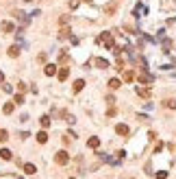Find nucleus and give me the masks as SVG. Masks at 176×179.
<instances>
[{
  "mask_svg": "<svg viewBox=\"0 0 176 179\" xmlns=\"http://www.w3.org/2000/svg\"><path fill=\"white\" fill-rule=\"evenodd\" d=\"M96 42H98V44H102V46H107L109 50H111V53H113L115 48H118V46H115V42H113V35H111V33H102V35L98 37Z\"/></svg>",
  "mask_w": 176,
  "mask_h": 179,
  "instance_id": "1",
  "label": "nucleus"
},
{
  "mask_svg": "<svg viewBox=\"0 0 176 179\" xmlns=\"http://www.w3.org/2000/svg\"><path fill=\"white\" fill-rule=\"evenodd\" d=\"M54 162H57L59 166H65L70 162V155H68V151H59L57 155H54Z\"/></svg>",
  "mask_w": 176,
  "mask_h": 179,
  "instance_id": "2",
  "label": "nucleus"
},
{
  "mask_svg": "<svg viewBox=\"0 0 176 179\" xmlns=\"http://www.w3.org/2000/svg\"><path fill=\"white\" fill-rule=\"evenodd\" d=\"M137 94H139L141 98H150V94H152V92H150V87H148L146 83H144V85H137Z\"/></svg>",
  "mask_w": 176,
  "mask_h": 179,
  "instance_id": "3",
  "label": "nucleus"
},
{
  "mask_svg": "<svg viewBox=\"0 0 176 179\" xmlns=\"http://www.w3.org/2000/svg\"><path fill=\"white\" fill-rule=\"evenodd\" d=\"M93 64H96V68H100V70L109 68V61H107V59H102V57H96V59H93Z\"/></svg>",
  "mask_w": 176,
  "mask_h": 179,
  "instance_id": "4",
  "label": "nucleus"
},
{
  "mask_svg": "<svg viewBox=\"0 0 176 179\" xmlns=\"http://www.w3.org/2000/svg\"><path fill=\"white\" fill-rule=\"evenodd\" d=\"M115 133H118V136H128L130 129L126 125H115Z\"/></svg>",
  "mask_w": 176,
  "mask_h": 179,
  "instance_id": "5",
  "label": "nucleus"
},
{
  "mask_svg": "<svg viewBox=\"0 0 176 179\" xmlns=\"http://www.w3.org/2000/svg\"><path fill=\"white\" fill-rule=\"evenodd\" d=\"M135 79H137V74H135L133 70H124V81L126 83H133Z\"/></svg>",
  "mask_w": 176,
  "mask_h": 179,
  "instance_id": "6",
  "label": "nucleus"
},
{
  "mask_svg": "<svg viewBox=\"0 0 176 179\" xmlns=\"http://www.w3.org/2000/svg\"><path fill=\"white\" fill-rule=\"evenodd\" d=\"M139 81H141V83H146V85H148V83L152 81V74H150V72H148V70H144V72H141V74H139Z\"/></svg>",
  "mask_w": 176,
  "mask_h": 179,
  "instance_id": "7",
  "label": "nucleus"
},
{
  "mask_svg": "<svg viewBox=\"0 0 176 179\" xmlns=\"http://www.w3.org/2000/svg\"><path fill=\"white\" fill-rule=\"evenodd\" d=\"M83 87H85V81H83V79H78V81H74V87H72V92H74V94H78Z\"/></svg>",
  "mask_w": 176,
  "mask_h": 179,
  "instance_id": "8",
  "label": "nucleus"
},
{
  "mask_svg": "<svg viewBox=\"0 0 176 179\" xmlns=\"http://www.w3.org/2000/svg\"><path fill=\"white\" fill-rule=\"evenodd\" d=\"M87 147H89V149H98V147H100V138H89V140H87Z\"/></svg>",
  "mask_w": 176,
  "mask_h": 179,
  "instance_id": "9",
  "label": "nucleus"
},
{
  "mask_svg": "<svg viewBox=\"0 0 176 179\" xmlns=\"http://www.w3.org/2000/svg\"><path fill=\"white\" fill-rule=\"evenodd\" d=\"M43 72H46L48 77H52V74H57V66H54V64H48L46 68H43Z\"/></svg>",
  "mask_w": 176,
  "mask_h": 179,
  "instance_id": "10",
  "label": "nucleus"
},
{
  "mask_svg": "<svg viewBox=\"0 0 176 179\" xmlns=\"http://www.w3.org/2000/svg\"><path fill=\"white\" fill-rule=\"evenodd\" d=\"M0 29H2V33H11L15 26H13V22H2V26H0Z\"/></svg>",
  "mask_w": 176,
  "mask_h": 179,
  "instance_id": "11",
  "label": "nucleus"
},
{
  "mask_svg": "<svg viewBox=\"0 0 176 179\" xmlns=\"http://www.w3.org/2000/svg\"><path fill=\"white\" fill-rule=\"evenodd\" d=\"M70 33H72V31H70L68 26H63V29L59 31V40H68V37H70Z\"/></svg>",
  "mask_w": 176,
  "mask_h": 179,
  "instance_id": "12",
  "label": "nucleus"
},
{
  "mask_svg": "<svg viewBox=\"0 0 176 179\" xmlns=\"http://www.w3.org/2000/svg\"><path fill=\"white\" fill-rule=\"evenodd\" d=\"M0 157H2L4 162H9L11 157H13V153H11V151H9V149H2V151H0Z\"/></svg>",
  "mask_w": 176,
  "mask_h": 179,
  "instance_id": "13",
  "label": "nucleus"
},
{
  "mask_svg": "<svg viewBox=\"0 0 176 179\" xmlns=\"http://www.w3.org/2000/svg\"><path fill=\"white\" fill-rule=\"evenodd\" d=\"M37 142H39V144H46V142H48V133H46V131H39V133H37Z\"/></svg>",
  "mask_w": 176,
  "mask_h": 179,
  "instance_id": "14",
  "label": "nucleus"
},
{
  "mask_svg": "<svg viewBox=\"0 0 176 179\" xmlns=\"http://www.w3.org/2000/svg\"><path fill=\"white\" fill-rule=\"evenodd\" d=\"M70 77V68H61L59 70V81H65Z\"/></svg>",
  "mask_w": 176,
  "mask_h": 179,
  "instance_id": "15",
  "label": "nucleus"
},
{
  "mask_svg": "<svg viewBox=\"0 0 176 179\" xmlns=\"http://www.w3.org/2000/svg\"><path fill=\"white\" fill-rule=\"evenodd\" d=\"M24 173H26V175H35V173H37L35 164H24Z\"/></svg>",
  "mask_w": 176,
  "mask_h": 179,
  "instance_id": "16",
  "label": "nucleus"
},
{
  "mask_svg": "<svg viewBox=\"0 0 176 179\" xmlns=\"http://www.w3.org/2000/svg\"><path fill=\"white\" fill-rule=\"evenodd\" d=\"M120 85H122V81H120V79H115V77H113V79H109V87H111V90H118Z\"/></svg>",
  "mask_w": 176,
  "mask_h": 179,
  "instance_id": "17",
  "label": "nucleus"
},
{
  "mask_svg": "<svg viewBox=\"0 0 176 179\" xmlns=\"http://www.w3.org/2000/svg\"><path fill=\"white\" fill-rule=\"evenodd\" d=\"M39 125L43 127V129H48V127H50V116H41V118H39Z\"/></svg>",
  "mask_w": 176,
  "mask_h": 179,
  "instance_id": "18",
  "label": "nucleus"
},
{
  "mask_svg": "<svg viewBox=\"0 0 176 179\" xmlns=\"http://www.w3.org/2000/svg\"><path fill=\"white\" fill-rule=\"evenodd\" d=\"M61 116L65 118V122H68V125H74V122H76V120H74V116H72V114H68V111H61Z\"/></svg>",
  "mask_w": 176,
  "mask_h": 179,
  "instance_id": "19",
  "label": "nucleus"
},
{
  "mask_svg": "<svg viewBox=\"0 0 176 179\" xmlns=\"http://www.w3.org/2000/svg\"><path fill=\"white\" fill-rule=\"evenodd\" d=\"M141 13H146V7H144V4H137V7H135V13H133V15L141 18Z\"/></svg>",
  "mask_w": 176,
  "mask_h": 179,
  "instance_id": "20",
  "label": "nucleus"
},
{
  "mask_svg": "<svg viewBox=\"0 0 176 179\" xmlns=\"http://www.w3.org/2000/svg\"><path fill=\"white\" fill-rule=\"evenodd\" d=\"M115 9H118V4H115V2H109L107 7H104V13H109V15H111V13H113Z\"/></svg>",
  "mask_w": 176,
  "mask_h": 179,
  "instance_id": "21",
  "label": "nucleus"
},
{
  "mask_svg": "<svg viewBox=\"0 0 176 179\" xmlns=\"http://www.w3.org/2000/svg\"><path fill=\"white\" fill-rule=\"evenodd\" d=\"M7 53H9V57H18V55H20V46H11Z\"/></svg>",
  "mask_w": 176,
  "mask_h": 179,
  "instance_id": "22",
  "label": "nucleus"
},
{
  "mask_svg": "<svg viewBox=\"0 0 176 179\" xmlns=\"http://www.w3.org/2000/svg\"><path fill=\"white\" fill-rule=\"evenodd\" d=\"M2 111H4V114H11V111H13V103H4V107H2Z\"/></svg>",
  "mask_w": 176,
  "mask_h": 179,
  "instance_id": "23",
  "label": "nucleus"
},
{
  "mask_svg": "<svg viewBox=\"0 0 176 179\" xmlns=\"http://www.w3.org/2000/svg\"><path fill=\"white\" fill-rule=\"evenodd\" d=\"M13 103H15V105H22V103H24V96H22V94H15V96H13Z\"/></svg>",
  "mask_w": 176,
  "mask_h": 179,
  "instance_id": "24",
  "label": "nucleus"
},
{
  "mask_svg": "<svg viewBox=\"0 0 176 179\" xmlns=\"http://www.w3.org/2000/svg\"><path fill=\"white\" fill-rule=\"evenodd\" d=\"M163 105H165V107H170V109H176V100H174V98L165 100V103H163Z\"/></svg>",
  "mask_w": 176,
  "mask_h": 179,
  "instance_id": "25",
  "label": "nucleus"
},
{
  "mask_svg": "<svg viewBox=\"0 0 176 179\" xmlns=\"http://www.w3.org/2000/svg\"><path fill=\"white\" fill-rule=\"evenodd\" d=\"M7 140H9V133L4 129H0V142H7Z\"/></svg>",
  "mask_w": 176,
  "mask_h": 179,
  "instance_id": "26",
  "label": "nucleus"
},
{
  "mask_svg": "<svg viewBox=\"0 0 176 179\" xmlns=\"http://www.w3.org/2000/svg\"><path fill=\"white\" fill-rule=\"evenodd\" d=\"M59 22H61V26L68 24V22H70V15H61V18H59Z\"/></svg>",
  "mask_w": 176,
  "mask_h": 179,
  "instance_id": "27",
  "label": "nucleus"
},
{
  "mask_svg": "<svg viewBox=\"0 0 176 179\" xmlns=\"http://www.w3.org/2000/svg\"><path fill=\"white\" fill-rule=\"evenodd\" d=\"M167 177V170H159L157 173V179H165Z\"/></svg>",
  "mask_w": 176,
  "mask_h": 179,
  "instance_id": "28",
  "label": "nucleus"
},
{
  "mask_svg": "<svg viewBox=\"0 0 176 179\" xmlns=\"http://www.w3.org/2000/svg\"><path fill=\"white\" fill-rule=\"evenodd\" d=\"M18 90H20V92H26V90H29V85H26V83H18Z\"/></svg>",
  "mask_w": 176,
  "mask_h": 179,
  "instance_id": "29",
  "label": "nucleus"
},
{
  "mask_svg": "<svg viewBox=\"0 0 176 179\" xmlns=\"http://www.w3.org/2000/svg\"><path fill=\"white\" fill-rule=\"evenodd\" d=\"M170 48H172V42H170V40H167V42H163V50H165V53H167Z\"/></svg>",
  "mask_w": 176,
  "mask_h": 179,
  "instance_id": "30",
  "label": "nucleus"
},
{
  "mask_svg": "<svg viewBox=\"0 0 176 179\" xmlns=\"http://www.w3.org/2000/svg\"><path fill=\"white\" fill-rule=\"evenodd\" d=\"M78 4H81L78 0H72V2H70V9H76V7H78Z\"/></svg>",
  "mask_w": 176,
  "mask_h": 179,
  "instance_id": "31",
  "label": "nucleus"
},
{
  "mask_svg": "<svg viewBox=\"0 0 176 179\" xmlns=\"http://www.w3.org/2000/svg\"><path fill=\"white\" fill-rule=\"evenodd\" d=\"M126 157V151H118V160H124Z\"/></svg>",
  "mask_w": 176,
  "mask_h": 179,
  "instance_id": "32",
  "label": "nucleus"
},
{
  "mask_svg": "<svg viewBox=\"0 0 176 179\" xmlns=\"http://www.w3.org/2000/svg\"><path fill=\"white\" fill-rule=\"evenodd\" d=\"M107 116L111 118V116H115V107H109V111H107Z\"/></svg>",
  "mask_w": 176,
  "mask_h": 179,
  "instance_id": "33",
  "label": "nucleus"
},
{
  "mask_svg": "<svg viewBox=\"0 0 176 179\" xmlns=\"http://www.w3.org/2000/svg\"><path fill=\"white\" fill-rule=\"evenodd\" d=\"M159 151H163V142H159L157 147H155V153H159Z\"/></svg>",
  "mask_w": 176,
  "mask_h": 179,
  "instance_id": "34",
  "label": "nucleus"
},
{
  "mask_svg": "<svg viewBox=\"0 0 176 179\" xmlns=\"http://www.w3.org/2000/svg\"><path fill=\"white\" fill-rule=\"evenodd\" d=\"M2 81H4V72L0 70V83H2Z\"/></svg>",
  "mask_w": 176,
  "mask_h": 179,
  "instance_id": "35",
  "label": "nucleus"
},
{
  "mask_svg": "<svg viewBox=\"0 0 176 179\" xmlns=\"http://www.w3.org/2000/svg\"><path fill=\"white\" fill-rule=\"evenodd\" d=\"M26 2H33V0H26Z\"/></svg>",
  "mask_w": 176,
  "mask_h": 179,
  "instance_id": "36",
  "label": "nucleus"
},
{
  "mask_svg": "<svg viewBox=\"0 0 176 179\" xmlns=\"http://www.w3.org/2000/svg\"><path fill=\"white\" fill-rule=\"evenodd\" d=\"M18 179H24V177H18Z\"/></svg>",
  "mask_w": 176,
  "mask_h": 179,
  "instance_id": "37",
  "label": "nucleus"
},
{
  "mask_svg": "<svg viewBox=\"0 0 176 179\" xmlns=\"http://www.w3.org/2000/svg\"><path fill=\"white\" fill-rule=\"evenodd\" d=\"M70 179H74V177H70Z\"/></svg>",
  "mask_w": 176,
  "mask_h": 179,
  "instance_id": "38",
  "label": "nucleus"
}]
</instances>
